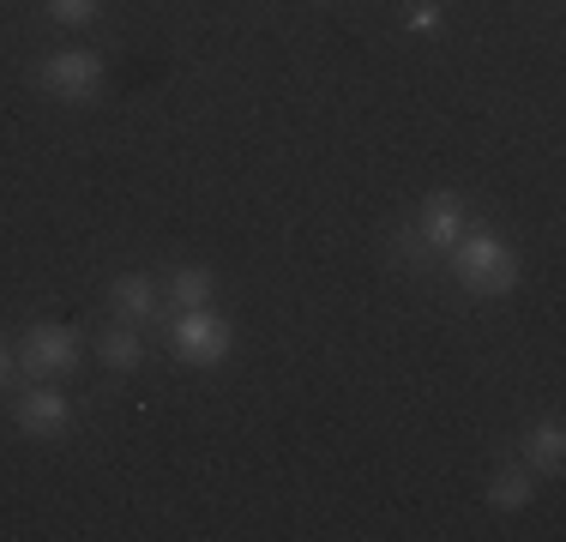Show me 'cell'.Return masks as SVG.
Instances as JSON below:
<instances>
[{"label": "cell", "instance_id": "7", "mask_svg": "<svg viewBox=\"0 0 566 542\" xmlns=\"http://www.w3.org/2000/svg\"><path fill=\"white\" fill-rule=\"evenodd\" d=\"M560 465H566V428L555 416H543V423L524 434V470H531V477H555Z\"/></svg>", "mask_w": 566, "mask_h": 542}, {"label": "cell", "instance_id": "10", "mask_svg": "<svg viewBox=\"0 0 566 542\" xmlns=\"http://www.w3.org/2000/svg\"><path fill=\"white\" fill-rule=\"evenodd\" d=\"M489 507L494 512H524L536 500V482H531V470H501V477H489Z\"/></svg>", "mask_w": 566, "mask_h": 542}, {"label": "cell", "instance_id": "4", "mask_svg": "<svg viewBox=\"0 0 566 542\" xmlns=\"http://www.w3.org/2000/svg\"><path fill=\"white\" fill-rule=\"evenodd\" d=\"M36 85H43L49 97H61V103H91L103 91V54H91V49L49 54V61L36 66Z\"/></svg>", "mask_w": 566, "mask_h": 542}, {"label": "cell", "instance_id": "5", "mask_svg": "<svg viewBox=\"0 0 566 542\" xmlns=\"http://www.w3.org/2000/svg\"><path fill=\"white\" fill-rule=\"evenodd\" d=\"M66 423H73V410H66V398H61L55 386H43V379H36V386H24L19 404H12V428L31 434V440H55Z\"/></svg>", "mask_w": 566, "mask_h": 542}, {"label": "cell", "instance_id": "3", "mask_svg": "<svg viewBox=\"0 0 566 542\" xmlns=\"http://www.w3.org/2000/svg\"><path fill=\"white\" fill-rule=\"evenodd\" d=\"M78 356H85V344H78V332H66V325H31V332L19 337V368L31 379H43V386H55L78 368Z\"/></svg>", "mask_w": 566, "mask_h": 542}, {"label": "cell", "instance_id": "6", "mask_svg": "<svg viewBox=\"0 0 566 542\" xmlns=\"http://www.w3.org/2000/svg\"><path fill=\"white\" fill-rule=\"evenodd\" d=\"M416 236H422L434 253H447L452 241L464 236V206H458V194H428L422 217H416Z\"/></svg>", "mask_w": 566, "mask_h": 542}, {"label": "cell", "instance_id": "2", "mask_svg": "<svg viewBox=\"0 0 566 542\" xmlns=\"http://www.w3.org/2000/svg\"><path fill=\"white\" fill-rule=\"evenodd\" d=\"M169 350L193 368H218V362L235 350V325L211 308H175V325H169Z\"/></svg>", "mask_w": 566, "mask_h": 542}, {"label": "cell", "instance_id": "11", "mask_svg": "<svg viewBox=\"0 0 566 542\" xmlns=\"http://www.w3.org/2000/svg\"><path fill=\"white\" fill-rule=\"evenodd\" d=\"M169 302L175 308H206L211 302V271L206 265H181L169 278Z\"/></svg>", "mask_w": 566, "mask_h": 542}, {"label": "cell", "instance_id": "13", "mask_svg": "<svg viewBox=\"0 0 566 542\" xmlns=\"http://www.w3.org/2000/svg\"><path fill=\"white\" fill-rule=\"evenodd\" d=\"M49 12L61 24H85V19H97V0H49Z\"/></svg>", "mask_w": 566, "mask_h": 542}, {"label": "cell", "instance_id": "14", "mask_svg": "<svg viewBox=\"0 0 566 542\" xmlns=\"http://www.w3.org/2000/svg\"><path fill=\"white\" fill-rule=\"evenodd\" d=\"M410 24H416V31H440V7H416Z\"/></svg>", "mask_w": 566, "mask_h": 542}, {"label": "cell", "instance_id": "9", "mask_svg": "<svg viewBox=\"0 0 566 542\" xmlns=\"http://www.w3.org/2000/svg\"><path fill=\"white\" fill-rule=\"evenodd\" d=\"M109 308L127 325H145L157 314V283L151 278H139V271H127V278H115V290H109Z\"/></svg>", "mask_w": 566, "mask_h": 542}, {"label": "cell", "instance_id": "1", "mask_svg": "<svg viewBox=\"0 0 566 542\" xmlns=\"http://www.w3.org/2000/svg\"><path fill=\"white\" fill-rule=\"evenodd\" d=\"M447 253H452V278L464 283L470 295H506V290H518V253H512L501 236H489V229H464Z\"/></svg>", "mask_w": 566, "mask_h": 542}, {"label": "cell", "instance_id": "8", "mask_svg": "<svg viewBox=\"0 0 566 542\" xmlns=\"http://www.w3.org/2000/svg\"><path fill=\"white\" fill-rule=\"evenodd\" d=\"M97 362L109 374H133L145 362V337H139V325H109V332H97Z\"/></svg>", "mask_w": 566, "mask_h": 542}, {"label": "cell", "instance_id": "12", "mask_svg": "<svg viewBox=\"0 0 566 542\" xmlns=\"http://www.w3.org/2000/svg\"><path fill=\"white\" fill-rule=\"evenodd\" d=\"M392 260L398 265H428V260H434V248H428L416 229H398V236H392Z\"/></svg>", "mask_w": 566, "mask_h": 542}, {"label": "cell", "instance_id": "15", "mask_svg": "<svg viewBox=\"0 0 566 542\" xmlns=\"http://www.w3.org/2000/svg\"><path fill=\"white\" fill-rule=\"evenodd\" d=\"M12 368H19V356H12V350H7V337H0V386L12 379Z\"/></svg>", "mask_w": 566, "mask_h": 542}]
</instances>
